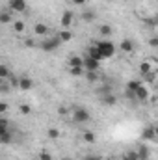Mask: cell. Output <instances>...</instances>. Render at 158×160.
Wrapping results in <instances>:
<instances>
[{"instance_id": "6da1fadb", "label": "cell", "mask_w": 158, "mask_h": 160, "mask_svg": "<svg viewBox=\"0 0 158 160\" xmlns=\"http://www.w3.org/2000/svg\"><path fill=\"white\" fill-rule=\"evenodd\" d=\"M95 47L99 48V52L102 54V58H112L114 52H116V45L112 41H106V39H101L95 43Z\"/></svg>"}, {"instance_id": "7a4b0ae2", "label": "cell", "mask_w": 158, "mask_h": 160, "mask_svg": "<svg viewBox=\"0 0 158 160\" xmlns=\"http://www.w3.org/2000/svg\"><path fill=\"white\" fill-rule=\"evenodd\" d=\"M89 110L87 108H84V106H77V108H73V121L75 123H87L89 121Z\"/></svg>"}, {"instance_id": "3957f363", "label": "cell", "mask_w": 158, "mask_h": 160, "mask_svg": "<svg viewBox=\"0 0 158 160\" xmlns=\"http://www.w3.org/2000/svg\"><path fill=\"white\" fill-rule=\"evenodd\" d=\"M60 45H62V41L58 39V38H50V39H45L41 43V50H45V52H54Z\"/></svg>"}, {"instance_id": "277c9868", "label": "cell", "mask_w": 158, "mask_h": 160, "mask_svg": "<svg viewBox=\"0 0 158 160\" xmlns=\"http://www.w3.org/2000/svg\"><path fill=\"white\" fill-rule=\"evenodd\" d=\"M99 67H101V62H97V60H93V58H84V69L86 71H99Z\"/></svg>"}, {"instance_id": "5b68a950", "label": "cell", "mask_w": 158, "mask_h": 160, "mask_svg": "<svg viewBox=\"0 0 158 160\" xmlns=\"http://www.w3.org/2000/svg\"><path fill=\"white\" fill-rule=\"evenodd\" d=\"M101 102L106 104V106H114V104L117 102V97H116L112 91H108V93H102V95H101Z\"/></svg>"}, {"instance_id": "8992f818", "label": "cell", "mask_w": 158, "mask_h": 160, "mask_svg": "<svg viewBox=\"0 0 158 160\" xmlns=\"http://www.w3.org/2000/svg\"><path fill=\"white\" fill-rule=\"evenodd\" d=\"M11 11H24L26 9V0H9L7 2Z\"/></svg>"}, {"instance_id": "52a82bcc", "label": "cell", "mask_w": 158, "mask_h": 160, "mask_svg": "<svg viewBox=\"0 0 158 160\" xmlns=\"http://www.w3.org/2000/svg\"><path fill=\"white\" fill-rule=\"evenodd\" d=\"M17 86H19L22 91H28V89H32L34 82H32V78H28V77H21V78H19V82H17Z\"/></svg>"}, {"instance_id": "ba28073f", "label": "cell", "mask_w": 158, "mask_h": 160, "mask_svg": "<svg viewBox=\"0 0 158 160\" xmlns=\"http://www.w3.org/2000/svg\"><path fill=\"white\" fill-rule=\"evenodd\" d=\"M134 97H136L138 101H145V99L149 97V89H147V88H145V86L141 84V86H140V88H138V89L134 91Z\"/></svg>"}, {"instance_id": "9c48e42d", "label": "cell", "mask_w": 158, "mask_h": 160, "mask_svg": "<svg viewBox=\"0 0 158 160\" xmlns=\"http://www.w3.org/2000/svg\"><path fill=\"white\" fill-rule=\"evenodd\" d=\"M60 22H62V26H63V28H69V26L73 24V13H71V11H63V15H62V21H60Z\"/></svg>"}, {"instance_id": "30bf717a", "label": "cell", "mask_w": 158, "mask_h": 160, "mask_svg": "<svg viewBox=\"0 0 158 160\" xmlns=\"http://www.w3.org/2000/svg\"><path fill=\"white\" fill-rule=\"evenodd\" d=\"M87 56H89V58H93V60H97V62H102V60H104V58H102V54L99 52V48H97L95 45L87 48Z\"/></svg>"}, {"instance_id": "8fae6325", "label": "cell", "mask_w": 158, "mask_h": 160, "mask_svg": "<svg viewBox=\"0 0 158 160\" xmlns=\"http://www.w3.org/2000/svg\"><path fill=\"white\" fill-rule=\"evenodd\" d=\"M69 67L84 69V58H80V56H71V58H69Z\"/></svg>"}, {"instance_id": "7c38bea8", "label": "cell", "mask_w": 158, "mask_h": 160, "mask_svg": "<svg viewBox=\"0 0 158 160\" xmlns=\"http://www.w3.org/2000/svg\"><path fill=\"white\" fill-rule=\"evenodd\" d=\"M119 47H121V50H123V52H126V54L134 52V43H132L130 39H123V41H121V45H119Z\"/></svg>"}, {"instance_id": "4fadbf2b", "label": "cell", "mask_w": 158, "mask_h": 160, "mask_svg": "<svg viewBox=\"0 0 158 160\" xmlns=\"http://www.w3.org/2000/svg\"><path fill=\"white\" fill-rule=\"evenodd\" d=\"M143 140H151V142L156 140V130H155V127H147V128L143 130Z\"/></svg>"}, {"instance_id": "5bb4252c", "label": "cell", "mask_w": 158, "mask_h": 160, "mask_svg": "<svg viewBox=\"0 0 158 160\" xmlns=\"http://www.w3.org/2000/svg\"><path fill=\"white\" fill-rule=\"evenodd\" d=\"M56 38L62 41V43H63V41H71V39H73V32H71L69 28H65V30H62V32H60Z\"/></svg>"}, {"instance_id": "9a60e30c", "label": "cell", "mask_w": 158, "mask_h": 160, "mask_svg": "<svg viewBox=\"0 0 158 160\" xmlns=\"http://www.w3.org/2000/svg\"><path fill=\"white\" fill-rule=\"evenodd\" d=\"M11 21H13V17H11V9L0 13V24H7V22H11Z\"/></svg>"}, {"instance_id": "2e32d148", "label": "cell", "mask_w": 158, "mask_h": 160, "mask_svg": "<svg viewBox=\"0 0 158 160\" xmlns=\"http://www.w3.org/2000/svg\"><path fill=\"white\" fill-rule=\"evenodd\" d=\"M34 32H36V36H47V34H48V28H47L45 24L37 22V24L34 26Z\"/></svg>"}, {"instance_id": "e0dca14e", "label": "cell", "mask_w": 158, "mask_h": 160, "mask_svg": "<svg viewBox=\"0 0 158 160\" xmlns=\"http://www.w3.org/2000/svg\"><path fill=\"white\" fill-rule=\"evenodd\" d=\"M136 153H138V158H149V153H151V151H149L147 145H141Z\"/></svg>"}, {"instance_id": "ac0fdd59", "label": "cell", "mask_w": 158, "mask_h": 160, "mask_svg": "<svg viewBox=\"0 0 158 160\" xmlns=\"http://www.w3.org/2000/svg\"><path fill=\"white\" fill-rule=\"evenodd\" d=\"M82 21L84 22H93L95 21V11H84L82 13Z\"/></svg>"}, {"instance_id": "d6986e66", "label": "cell", "mask_w": 158, "mask_h": 160, "mask_svg": "<svg viewBox=\"0 0 158 160\" xmlns=\"http://www.w3.org/2000/svg\"><path fill=\"white\" fill-rule=\"evenodd\" d=\"M13 30H15L17 34H22V32L26 30V26H24V21H15V22H13Z\"/></svg>"}, {"instance_id": "ffe728a7", "label": "cell", "mask_w": 158, "mask_h": 160, "mask_svg": "<svg viewBox=\"0 0 158 160\" xmlns=\"http://www.w3.org/2000/svg\"><path fill=\"white\" fill-rule=\"evenodd\" d=\"M140 73L145 77L147 73H151V62H141V65H140Z\"/></svg>"}, {"instance_id": "44dd1931", "label": "cell", "mask_w": 158, "mask_h": 160, "mask_svg": "<svg viewBox=\"0 0 158 160\" xmlns=\"http://www.w3.org/2000/svg\"><path fill=\"white\" fill-rule=\"evenodd\" d=\"M99 34H101V36H104V38H106V36H112V26L102 24V26L99 28Z\"/></svg>"}, {"instance_id": "7402d4cb", "label": "cell", "mask_w": 158, "mask_h": 160, "mask_svg": "<svg viewBox=\"0 0 158 160\" xmlns=\"http://www.w3.org/2000/svg\"><path fill=\"white\" fill-rule=\"evenodd\" d=\"M140 86H141V82H140V80H132V82H128V86H126V91H132V93H134V91H136Z\"/></svg>"}, {"instance_id": "603a6c76", "label": "cell", "mask_w": 158, "mask_h": 160, "mask_svg": "<svg viewBox=\"0 0 158 160\" xmlns=\"http://www.w3.org/2000/svg\"><path fill=\"white\" fill-rule=\"evenodd\" d=\"M82 138H84V142H86V143H93V142H95V134H93V132H89V130H86V132L82 134Z\"/></svg>"}, {"instance_id": "cb8c5ba5", "label": "cell", "mask_w": 158, "mask_h": 160, "mask_svg": "<svg viewBox=\"0 0 158 160\" xmlns=\"http://www.w3.org/2000/svg\"><path fill=\"white\" fill-rule=\"evenodd\" d=\"M11 142H13V136H11V132H9V130H7L6 134H2V136H0V143H4V145H6V143H11Z\"/></svg>"}, {"instance_id": "d4e9b609", "label": "cell", "mask_w": 158, "mask_h": 160, "mask_svg": "<svg viewBox=\"0 0 158 160\" xmlns=\"http://www.w3.org/2000/svg\"><path fill=\"white\" fill-rule=\"evenodd\" d=\"M9 75H11L9 67L7 65H0V78H9Z\"/></svg>"}, {"instance_id": "484cf974", "label": "cell", "mask_w": 158, "mask_h": 160, "mask_svg": "<svg viewBox=\"0 0 158 160\" xmlns=\"http://www.w3.org/2000/svg\"><path fill=\"white\" fill-rule=\"evenodd\" d=\"M7 125H9V121H7V119H2V118H0V136L7 132Z\"/></svg>"}, {"instance_id": "4316f807", "label": "cell", "mask_w": 158, "mask_h": 160, "mask_svg": "<svg viewBox=\"0 0 158 160\" xmlns=\"http://www.w3.org/2000/svg\"><path fill=\"white\" fill-rule=\"evenodd\" d=\"M19 112H21L22 116H28V114L32 112V106H30V104H21V106H19Z\"/></svg>"}, {"instance_id": "83f0119b", "label": "cell", "mask_w": 158, "mask_h": 160, "mask_svg": "<svg viewBox=\"0 0 158 160\" xmlns=\"http://www.w3.org/2000/svg\"><path fill=\"white\" fill-rule=\"evenodd\" d=\"M47 134H48L50 140H58V138H60V130H58V128H48Z\"/></svg>"}, {"instance_id": "f1b7e54d", "label": "cell", "mask_w": 158, "mask_h": 160, "mask_svg": "<svg viewBox=\"0 0 158 160\" xmlns=\"http://www.w3.org/2000/svg\"><path fill=\"white\" fill-rule=\"evenodd\" d=\"M123 160H140V158H138V153L136 151H128V153H125Z\"/></svg>"}, {"instance_id": "f546056e", "label": "cell", "mask_w": 158, "mask_h": 160, "mask_svg": "<svg viewBox=\"0 0 158 160\" xmlns=\"http://www.w3.org/2000/svg\"><path fill=\"white\" fill-rule=\"evenodd\" d=\"M87 80L89 82H97L99 80V71H87Z\"/></svg>"}, {"instance_id": "4dcf8cb0", "label": "cell", "mask_w": 158, "mask_h": 160, "mask_svg": "<svg viewBox=\"0 0 158 160\" xmlns=\"http://www.w3.org/2000/svg\"><path fill=\"white\" fill-rule=\"evenodd\" d=\"M69 71H71V75H75V77H80V75L84 73V69H78V67H69Z\"/></svg>"}, {"instance_id": "1f68e13d", "label": "cell", "mask_w": 158, "mask_h": 160, "mask_svg": "<svg viewBox=\"0 0 158 160\" xmlns=\"http://www.w3.org/2000/svg\"><path fill=\"white\" fill-rule=\"evenodd\" d=\"M39 160H52V157H50V153L41 151V153H39Z\"/></svg>"}, {"instance_id": "d6a6232c", "label": "cell", "mask_w": 158, "mask_h": 160, "mask_svg": "<svg viewBox=\"0 0 158 160\" xmlns=\"http://www.w3.org/2000/svg\"><path fill=\"white\" fill-rule=\"evenodd\" d=\"M84 160H102V157L101 155H86Z\"/></svg>"}, {"instance_id": "836d02e7", "label": "cell", "mask_w": 158, "mask_h": 160, "mask_svg": "<svg viewBox=\"0 0 158 160\" xmlns=\"http://www.w3.org/2000/svg\"><path fill=\"white\" fill-rule=\"evenodd\" d=\"M4 112H7V104L6 102H0V114H4Z\"/></svg>"}, {"instance_id": "e575fe53", "label": "cell", "mask_w": 158, "mask_h": 160, "mask_svg": "<svg viewBox=\"0 0 158 160\" xmlns=\"http://www.w3.org/2000/svg\"><path fill=\"white\" fill-rule=\"evenodd\" d=\"M151 47H153V48L158 47V38H153V39H151Z\"/></svg>"}, {"instance_id": "d590c367", "label": "cell", "mask_w": 158, "mask_h": 160, "mask_svg": "<svg viewBox=\"0 0 158 160\" xmlns=\"http://www.w3.org/2000/svg\"><path fill=\"white\" fill-rule=\"evenodd\" d=\"M71 2H73V4H77V6H84L87 0H71Z\"/></svg>"}, {"instance_id": "8d00e7d4", "label": "cell", "mask_w": 158, "mask_h": 160, "mask_svg": "<svg viewBox=\"0 0 158 160\" xmlns=\"http://www.w3.org/2000/svg\"><path fill=\"white\" fill-rule=\"evenodd\" d=\"M60 114H62V116H65V114H67V108H63V106H62V108H60Z\"/></svg>"}, {"instance_id": "74e56055", "label": "cell", "mask_w": 158, "mask_h": 160, "mask_svg": "<svg viewBox=\"0 0 158 160\" xmlns=\"http://www.w3.org/2000/svg\"><path fill=\"white\" fill-rule=\"evenodd\" d=\"M63 160H73V158H63Z\"/></svg>"}, {"instance_id": "f35d334b", "label": "cell", "mask_w": 158, "mask_h": 160, "mask_svg": "<svg viewBox=\"0 0 158 160\" xmlns=\"http://www.w3.org/2000/svg\"><path fill=\"white\" fill-rule=\"evenodd\" d=\"M102 160H112V158H102Z\"/></svg>"}, {"instance_id": "ab89813d", "label": "cell", "mask_w": 158, "mask_h": 160, "mask_svg": "<svg viewBox=\"0 0 158 160\" xmlns=\"http://www.w3.org/2000/svg\"><path fill=\"white\" fill-rule=\"evenodd\" d=\"M140 160H149V158H140Z\"/></svg>"}]
</instances>
